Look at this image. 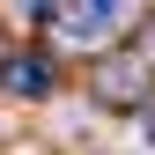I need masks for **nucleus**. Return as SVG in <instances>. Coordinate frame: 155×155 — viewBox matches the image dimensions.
Wrapping results in <instances>:
<instances>
[{
  "label": "nucleus",
  "instance_id": "f257e3e1",
  "mask_svg": "<svg viewBox=\"0 0 155 155\" xmlns=\"http://www.w3.org/2000/svg\"><path fill=\"white\" fill-rule=\"evenodd\" d=\"M118 30V8H104V0H89V8H67V37L74 45H96V37Z\"/></svg>",
  "mask_w": 155,
  "mask_h": 155
},
{
  "label": "nucleus",
  "instance_id": "f03ea898",
  "mask_svg": "<svg viewBox=\"0 0 155 155\" xmlns=\"http://www.w3.org/2000/svg\"><path fill=\"white\" fill-rule=\"evenodd\" d=\"M8 89H15V96H45V89H52V67H45V59H15V67H8Z\"/></svg>",
  "mask_w": 155,
  "mask_h": 155
}]
</instances>
